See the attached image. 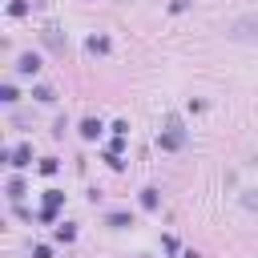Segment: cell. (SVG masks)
<instances>
[{
  "label": "cell",
  "mask_w": 258,
  "mask_h": 258,
  "mask_svg": "<svg viewBox=\"0 0 258 258\" xmlns=\"http://www.w3.org/2000/svg\"><path fill=\"white\" fill-rule=\"evenodd\" d=\"M4 161H8L12 169H24V165H32V145H28V141H20L16 149H8V153H4Z\"/></svg>",
  "instance_id": "1"
},
{
  "label": "cell",
  "mask_w": 258,
  "mask_h": 258,
  "mask_svg": "<svg viewBox=\"0 0 258 258\" xmlns=\"http://www.w3.org/2000/svg\"><path fill=\"white\" fill-rule=\"evenodd\" d=\"M157 141H161V149H181V145H185V133H181L177 121H169V133H161Z\"/></svg>",
  "instance_id": "2"
},
{
  "label": "cell",
  "mask_w": 258,
  "mask_h": 258,
  "mask_svg": "<svg viewBox=\"0 0 258 258\" xmlns=\"http://www.w3.org/2000/svg\"><path fill=\"white\" fill-rule=\"evenodd\" d=\"M230 36H258V12H254V16H242V20H234Z\"/></svg>",
  "instance_id": "3"
},
{
  "label": "cell",
  "mask_w": 258,
  "mask_h": 258,
  "mask_svg": "<svg viewBox=\"0 0 258 258\" xmlns=\"http://www.w3.org/2000/svg\"><path fill=\"white\" fill-rule=\"evenodd\" d=\"M16 73H24V77H36V73H40V56H36V52H24V56L16 60Z\"/></svg>",
  "instance_id": "4"
},
{
  "label": "cell",
  "mask_w": 258,
  "mask_h": 258,
  "mask_svg": "<svg viewBox=\"0 0 258 258\" xmlns=\"http://www.w3.org/2000/svg\"><path fill=\"white\" fill-rule=\"evenodd\" d=\"M81 137H85V141L101 137V121H97V117H85V121H81Z\"/></svg>",
  "instance_id": "5"
},
{
  "label": "cell",
  "mask_w": 258,
  "mask_h": 258,
  "mask_svg": "<svg viewBox=\"0 0 258 258\" xmlns=\"http://www.w3.org/2000/svg\"><path fill=\"white\" fill-rule=\"evenodd\" d=\"M52 238H56V242H73V238H77V226H73V222H64V226H56V230H52Z\"/></svg>",
  "instance_id": "6"
},
{
  "label": "cell",
  "mask_w": 258,
  "mask_h": 258,
  "mask_svg": "<svg viewBox=\"0 0 258 258\" xmlns=\"http://www.w3.org/2000/svg\"><path fill=\"white\" fill-rule=\"evenodd\" d=\"M105 226H113V230H125V226H133V218H129V214H109V218H105Z\"/></svg>",
  "instance_id": "7"
},
{
  "label": "cell",
  "mask_w": 258,
  "mask_h": 258,
  "mask_svg": "<svg viewBox=\"0 0 258 258\" xmlns=\"http://www.w3.org/2000/svg\"><path fill=\"white\" fill-rule=\"evenodd\" d=\"M157 202H161V198H157V189H153V185H149V189H141V206H145V210H157Z\"/></svg>",
  "instance_id": "8"
},
{
  "label": "cell",
  "mask_w": 258,
  "mask_h": 258,
  "mask_svg": "<svg viewBox=\"0 0 258 258\" xmlns=\"http://www.w3.org/2000/svg\"><path fill=\"white\" fill-rule=\"evenodd\" d=\"M8 198H12V202H20V198H24V181H20V177H12V181H8Z\"/></svg>",
  "instance_id": "9"
},
{
  "label": "cell",
  "mask_w": 258,
  "mask_h": 258,
  "mask_svg": "<svg viewBox=\"0 0 258 258\" xmlns=\"http://www.w3.org/2000/svg\"><path fill=\"white\" fill-rule=\"evenodd\" d=\"M60 202H64V194H60V189H44V206H48V210H56Z\"/></svg>",
  "instance_id": "10"
},
{
  "label": "cell",
  "mask_w": 258,
  "mask_h": 258,
  "mask_svg": "<svg viewBox=\"0 0 258 258\" xmlns=\"http://www.w3.org/2000/svg\"><path fill=\"white\" fill-rule=\"evenodd\" d=\"M32 97H36V101H56V93H52L48 85H36V89H32Z\"/></svg>",
  "instance_id": "11"
},
{
  "label": "cell",
  "mask_w": 258,
  "mask_h": 258,
  "mask_svg": "<svg viewBox=\"0 0 258 258\" xmlns=\"http://www.w3.org/2000/svg\"><path fill=\"white\" fill-rule=\"evenodd\" d=\"M89 52H109V40H105V36H93V40H89Z\"/></svg>",
  "instance_id": "12"
},
{
  "label": "cell",
  "mask_w": 258,
  "mask_h": 258,
  "mask_svg": "<svg viewBox=\"0 0 258 258\" xmlns=\"http://www.w3.org/2000/svg\"><path fill=\"white\" fill-rule=\"evenodd\" d=\"M242 206H246V210H258V189H250V194H242Z\"/></svg>",
  "instance_id": "13"
},
{
  "label": "cell",
  "mask_w": 258,
  "mask_h": 258,
  "mask_svg": "<svg viewBox=\"0 0 258 258\" xmlns=\"http://www.w3.org/2000/svg\"><path fill=\"white\" fill-rule=\"evenodd\" d=\"M8 12H12V16H24V12H28V4H24V0H12V4H8Z\"/></svg>",
  "instance_id": "14"
},
{
  "label": "cell",
  "mask_w": 258,
  "mask_h": 258,
  "mask_svg": "<svg viewBox=\"0 0 258 258\" xmlns=\"http://www.w3.org/2000/svg\"><path fill=\"white\" fill-rule=\"evenodd\" d=\"M0 101H8V105H12V101H16V89H12V85H4V89H0Z\"/></svg>",
  "instance_id": "15"
},
{
  "label": "cell",
  "mask_w": 258,
  "mask_h": 258,
  "mask_svg": "<svg viewBox=\"0 0 258 258\" xmlns=\"http://www.w3.org/2000/svg\"><path fill=\"white\" fill-rule=\"evenodd\" d=\"M40 173H56V157H44L40 161Z\"/></svg>",
  "instance_id": "16"
},
{
  "label": "cell",
  "mask_w": 258,
  "mask_h": 258,
  "mask_svg": "<svg viewBox=\"0 0 258 258\" xmlns=\"http://www.w3.org/2000/svg\"><path fill=\"white\" fill-rule=\"evenodd\" d=\"M32 258H52V250L48 246H32Z\"/></svg>",
  "instance_id": "17"
},
{
  "label": "cell",
  "mask_w": 258,
  "mask_h": 258,
  "mask_svg": "<svg viewBox=\"0 0 258 258\" xmlns=\"http://www.w3.org/2000/svg\"><path fill=\"white\" fill-rule=\"evenodd\" d=\"M185 258H202V254H194V250H189V254H185Z\"/></svg>",
  "instance_id": "18"
}]
</instances>
